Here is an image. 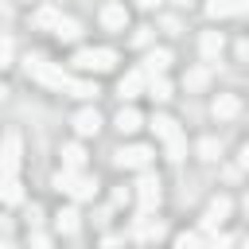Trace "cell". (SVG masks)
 I'll list each match as a JSON object with an SVG mask.
<instances>
[{"label": "cell", "mask_w": 249, "mask_h": 249, "mask_svg": "<svg viewBox=\"0 0 249 249\" xmlns=\"http://www.w3.org/2000/svg\"><path fill=\"white\" fill-rule=\"evenodd\" d=\"M206 78H210V74H206L202 66H195V70H187V78H183V82H187V89H202V86H206Z\"/></svg>", "instance_id": "cell-26"}, {"label": "cell", "mask_w": 249, "mask_h": 249, "mask_svg": "<svg viewBox=\"0 0 249 249\" xmlns=\"http://www.w3.org/2000/svg\"><path fill=\"white\" fill-rule=\"evenodd\" d=\"M113 124H117V128H121V132H124V136H128V132H136V128H140V124H144V117H140V113H136V109H121V113H117V121H113Z\"/></svg>", "instance_id": "cell-16"}, {"label": "cell", "mask_w": 249, "mask_h": 249, "mask_svg": "<svg viewBox=\"0 0 249 249\" xmlns=\"http://www.w3.org/2000/svg\"><path fill=\"white\" fill-rule=\"evenodd\" d=\"M136 198H140V214H152L156 206H160V179L152 175V171H140V179H136Z\"/></svg>", "instance_id": "cell-4"}, {"label": "cell", "mask_w": 249, "mask_h": 249, "mask_svg": "<svg viewBox=\"0 0 249 249\" xmlns=\"http://www.w3.org/2000/svg\"><path fill=\"white\" fill-rule=\"evenodd\" d=\"M58 156H62V167H66V171H82V167H86V148H82V144H66Z\"/></svg>", "instance_id": "cell-14"}, {"label": "cell", "mask_w": 249, "mask_h": 249, "mask_svg": "<svg viewBox=\"0 0 249 249\" xmlns=\"http://www.w3.org/2000/svg\"><path fill=\"white\" fill-rule=\"evenodd\" d=\"M230 12H237L233 0H210V4H206V16H214V19H218V16H230Z\"/></svg>", "instance_id": "cell-25"}, {"label": "cell", "mask_w": 249, "mask_h": 249, "mask_svg": "<svg viewBox=\"0 0 249 249\" xmlns=\"http://www.w3.org/2000/svg\"><path fill=\"white\" fill-rule=\"evenodd\" d=\"M35 23H39V27H51V31H54V27L62 23V16H58V8H51V4H47V8H39V12H35Z\"/></svg>", "instance_id": "cell-21"}, {"label": "cell", "mask_w": 249, "mask_h": 249, "mask_svg": "<svg viewBox=\"0 0 249 249\" xmlns=\"http://www.w3.org/2000/svg\"><path fill=\"white\" fill-rule=\"evenodd\" d=\"M175 249H202V237L198 233H179L175 237Z\"/></svg>", "instance_id": "cell-28"}, {"label": "cell", "mask_w": 249, "mask_h": 249, "mask_svg": "<svg viewBox=\"0 0 249 249\" xmlns=\"http://www.w3.org/2000/svg\"><path fill=\"white\" fill-rule=\"evenodd\" d=\"M226 214H230V198H226V195H214L210 206H206V214H202V230H214Z\"/></svg>", "instance_id": "cell-9"}, {"label": "cell", "mask_w": 249, "mask_h": 249, "mask_svg": "<svg viewBox=\"0 0 249 249\" xmlns=\"http://www.w3.org/2000/svg\"><path fill=\"white\" fill-rule=\"evenodd\" d=\"M93 191H97V179H93V175H78L70 195H74V198H93Z\"/></svg>", "instance_id": "cell-19"}, {"label": "cell", "mask_w": 249, "mask_h": 249, "mask_svg": "<svg viewBox=\"0 0 249 249\" xmlns=\"http://www.w3.org/2000/svg\"><path fill=\"white\" fill-rule=\"evenodd\" d=\"M144 86H148V74H144V70H132V74H124V78H121L117 93H121V97L128 101V97H136V93H140Z\"/></svg>", "instance_id": "cell-11"}, {"label": "cell", "mask_w": 249, "mask_h": 249, "mask_svg": "<svg viewBox=\"0 0 249 249\" xmlns=\"http://www.w3.org/2000/svg\"><path fill=\"white\" fill-rule=\"evenodd\" d=\"M31 249H51V237L47 233H31Z\"/></svg>", "instance_id": "cell-33"}, {"label": "cell", "mask_w": 249, "mask_h": 249, "mask_svg": "<svg viewBox=\"0 0 249 249\" xmlns=\"http://www.w3.org/2000/svg\"><path fill=\"white\" fill-rule=\"evenodd\" d=\"M218 152H222V144H218L214 136H206V140H198V156H202V160H218Z\"/></svg>", "instance_id": "cell-27"}, {"label": "cell", "mask_w": 249, "mask_h": 249, "mask_svg": "<svg viewBox=\"0 0 249 249\" xmlns=\"http://www.w3.org/2000/svg\"><path fill=\"white\" fill-rule=\"evenodd\" d=\"M167 160H183V136H171L167 140Z\"/></svg>", "instance_id": "cell-30"}, {"label": "cell", "mask_w": 249, "mask_h": 249, "mask_svg": "<svg viewBox=\"0 0 249 249\" xmlns=\"http://www.w3.org/2000/svg\"><path fill=\"white\" fill-rule=\"evenodd\" d=\"M136 4H140V8H156L160 0H136Z\"/></svg>", "instance_id": "cell-35"}, {"label": "cell", "mask_w": 249, "mask_h": 249, "mask_svg": "<svg viewBox=\"0 0 249 249\" xmlns=\"http://www.w3.org/2000/svg\"><path fill=\"white\" fill-rule=\"evenodd\" d=\"M152 132H156V136H160V140L167 144L171 136H179V124H175V121H171L167 113H156V117H152Z\"/></svg>", "instance_id": "cell-15"}, {"label": "cell", "mask_w": 249, "mask_h": 249, "mask_svg": "<svg viewBox=\"0 0 249 249\" xmlns=\"http://www.w3.org/2000/svg\"><path fill=\"white\" fill-rule=\"evenodd\" d=\"M66 93H70V97H86V101H89V97H97V86H93V82H82V78H70Z\"/></svg>", "instance_id": "cell-17"}, {"label": "cell", "mask_w": 249, "mask_h": 249, "mask_svg": "<svg viewBox=\"0 0 249 249\" xmlns=\"http://www.w3.org/2000/svg\"><path fill=\"white\" fill-rule=\"evenodd\" d=\"M54 226H58L62 233H74V230H78V210H74V206L58 210V214H54Z\"/></svg>", "instance_id": "cell-20"}, {"label": "cell", "mask_w": 249, "mask_h": 249, "mask_svg": "<svg viewBox=\"0 0 249 249\" xmlns=\"http://www.w3.org/2000/svg\"><path fill=\"white\" fill-rule=\"evenodd\" d=\"M237 109H241V101H237L233 93H218V97H214V105H210V113H214L218 121H230V117H237Z\"/></svg>", "instance_id": "cell-12"}, {"label": "cell", "mask_w": 249, "mask_h": 249, "mask_svg": "<svg viewBox=\"0 0 249 249\" xmlns=\"http://www.w3.org/2000/svg\"><path fill=\"white\" fill-rule=\"evenodd\" d=\"M54 35H58V39H62V43H74V39H78V35H82V27H78V23H74V19H62V23H58V27H54Z\"/></svg>", "instance_id": "cell-24"}, {"label": "cell", "mask_w": 249, "mask_h": 249, "mask_svg": "<svg viewBox=\"0 0 249 249\" xmlns=\"http://www.w3.org/2000/svg\"><path fill=\"white\" fill-rule=\"evenodd\" d=\"M0 163H4V179L16 175V167H19V132H16V128L4 136V160H0Z\"/></svg>", "instance_id": "cell-7"}, {"label": "cell", "mask_w": 249, "mask_h": 249, "mask_svg": "<svg viewBox=\"0 0 249 249\" xmlns=\"http://www.w3.org/2000/svg\"><path fill=\"white\" fill-rule=\"evenodd\" d=\"M230 245H233V237H230V233H218V237H210L206 249H230Z\"/></svg>", "instance_id": "cell-31"}, {"label": "cell", "mask_w": 249, "mask_h": 249, "mask_svg": "<svg viewBox=\"0 0 249 249\" xmlns=\"http://www.w3.org/2000/svg\"><path fill=\"white\" fill-rule=\"evenodd\" d=\"M237 12H249V0H241V4H237Z\"/></svg>", "instance_id": "cell-36"}, {"label": "cell", "mask_w": 249, "mask_h": 249, "mask_svg": "<svg viewBox=\"0 0 249 249\" xmlns=\"http://www.w3.org/2000/svg\"><path fill=\"white\" fill-rule=\"evenodd\" d=\"M241 249H249V241H245V245H241Z\"/></svg>", "instance_id": "cell-39"}, {"label": "cell", "mask_w": 249, "mask_h": 249, "mask_svg": "<svg viewBox=\"0 0 249 249\" xmlns=\"http://www.w3.org/2000/svg\"><path fill=\"white\" fill-rule=\"evenodd\" d=\"M0 249H16V245H12V241H4V245H0Z\"/></svg>", "instance_id": "cell-37"}, {"label": "cell", "mask_w": 249, "mask_h": 249, "mask_svg": "<svg viewBox=\"0 0 249 249\" xmlns=\"http://www.w3.org/2000/svg\"><path fill=\"white\" fill-rule=\"evenodd\" d=\"M148 93H152L156 101H167V97H171V82H167L163 74H156V78H148Z\"/></svg>", "instance_id": "cell-18"}, {"label": "cell", "mask_w": 249, "mask_h": 249, "mask_svg": "<svg viewBox=\"0 0 249 249\" xmlns=\"http://www.w3.org/2000/svg\"><path fill=\"white\" fill-rule=\"evenodd\" d=\"M0 195H4V202H8V206H16V202L23 198V187H19V179H16V175H8V179H4V191H0Z\"/></svg>", "instance_id": "cell-23"}, {"label": "cell", "mask_w": 249, "mask_h": 249, "mask_svg": "<svg viewBox=\"0 0 249 249\" xmlns=\"http://www.w3.org/2000/svg\"><path fill=\"white\" fill-rule=\"evenodd\" d=\"M97 128H101L97 109H78V113H74V132H78V136H97Z\"/></svg>", "instance_id": "cell-8"}, {"label": "cell", "mask_w": 249, "mask_h": 249, "mask_svg": "<svg viewBox=\"0 0 249 249\" xmlns=\"http://www.w3.org/2000/svg\"><path fill=\"white\" fill-rule=\"evenodd\" d=\"M12 54H16V47H12V35H4V43H0V66H12Z\"/></svg>", "instance_id": "cell-29"}, {"label": "cell", "mask_w": 249, "mask_h": 249, "mask_svg": "<svg viewBox=\"0 0 249 249\" xmlns=\"http://www.w3.org/2000/svg\"><path fill=\"white\" fill-rule=\"evenodd\" d=\"M237 54H241V58H249V39H241V43H237Z\"/></svg>", "instance_id": "cell-34"}, {"label": "cell", "mask_w": 249, "mask_h": 249, "mask_svg": "<svg viewBox=\"0 0 249 249\" xmlns=\"http://www.w3.org/2000/svg\"><path fill=\"white\" fill-rule=\"evenodd\" d=\"M113 163H117V167H128V171H148V163H152V148H148V144L117 148V152H113Z\"/></svg>", "instance_id": "cell-3"}, {"label": "cell", "mask_w": 249, "mask_h": 249, "mask_svg": "<svg viewBox=\"0 0 249 249\" xmlns=\"http://www.w3.org/2000/svg\"><path fill=\"white\" fill-rule=\"evenodd\" d=\"M132 43H136V47H148V43H152V27H140V31L132 35Z\"/></svg>", "instance_id": "cell-32"}, {"label": "cell", "mask_w": 249, "mask_h": 249, "mask_svg": "<svg viewBox=\"0 0 249 249\" xmlns=\"http://www.w3.org/2000/svg\"><path fill=\"white\" fill-rule=\"evenodd\" d=\"M74 66L78 70H89V74H105V70H113L117 66V51H109V47H82L78 54H74Z\"/></svg>", "instance_id": "cell-2"}, {"label": "cell", "mask_w": 249, "mask_h": 249, "mask_svg": "<svg viewBox=\"0 0 249 249\" xmlns=\"http://www.w3.org/2000/svg\"><path fill=\"white\" fill-rule=\"evenodd\" d=\"M222 47H226L222 31H202V39H198V51H202V58H206V62H214V58L222 54Z\"/></svg>", "instance_id": "cell-10"}, {"label": "cell", "mask_w": 249, "mask_h": 249, "mask_svg": "<svg viewBox=\"0 0 249 249\" xmlns=\"http://www.w3.org/2000/svg\"><path fill=\"white\" fill-rule=\"evenodd\" d=\"M175 4H191V0H175Z\"/></svg>", "instance_id": "cell-38"}, {"label": "cell", "mask_w": 249, "mask_h": 249, "mask_svg": "<svg viewBox=\"0 0 249 249\" xmlns=\"http://www.w3.org/2000/svg\"><path fill=\"white\" fill-rule=\"evenodd\" d=\"M124 23H128V8L124 4H105L101 8V27H109V31H124Z\"/></svg>", "instance_id": "cell-6"}, {"label": "cell", "mask_w": 249, "mask_h": 249, "mask_svg": "<svg viewBox=\"0 0 249 249\" xmlns=\"http://www.w3.org/2000/svg\"><path fill=\"white\" fill-rule=\"evenodd\" d=\"M167 233V226L160 222V218H148V214H140L136 222H132V237L136 241H160Z\"/></svg>", "instance_id": "cell-5"}, {"label": "cell", "mask_w": 249, "mask_h": 249, "mask_svg": "<svg viewBox=\"0 0 249 249\" xmlns=\"http://www.w3.org/2000/svg\"><path fill=\"white\" fill-rule=\"evenodd\" d=\"M27 78H35V82H43V86H51V89H66V86H70V74H66L58 62H47V58H39V54L27 58Z\"/></svg>", "instance_id": "cell-1"}, {"label": "cell", "mask_w": 249, "mask_h": 249, "mask_svg": "<svg viewBox=\"0 0 249 249\" xmlns=\"http://www.w3.org/2000/svg\"><path fill=\"white\" fill-rule=\"evenodd\" d=\"M167 66H171V51H167V47H160V51H152V54H148L144 74H148V78H156V74H163Z\"/></svg>", "instance_id": "cell-13"}, {"label": "cell", "mask_w": 249, "mask_h": 249, "mask_svg": "<svg viewBox=\"0 0 249 249\" xmlns=\"http://www.w3.org/2000/svg\"><path fill=\"white\" fill-rule=\"evenodd\" d=\"M74 179H78V171H66V167H62V171H54L51 187H54V191H62V195H70V191H74Z\"/></svg>", "instance_id": "cell-22"}]
</instances>
